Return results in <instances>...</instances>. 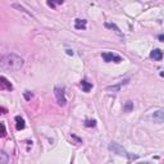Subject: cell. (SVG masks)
Wrapping results in <instances>:
<instances>
[{"label": "cell", "instance_id": "1", "mask_svg": "<svg viewBox=\"0 0 164 164\" xmlns=\"http://www.w3.org/2000/svg\"><path fill=\"white\" fill-rule=\"evenodd\" d=\"M2 67L8 71H19L23 67V59L14 53L7 54L2 58Z\"/></svg>", "mask_w": 164, "mask_h": 164}, {"label": "cell", "instance_id": "2", "mask_svg": "<svg viewBox=\"0 0 164 164\" xmlns=\"http://www.w3.org/2000/svg\"><path fill=\"white\" fill-rule=\"evenodd\" d=\"M109 149H110L113 153H116V154H118V155H122V156H127L130 160H132V159H137V156H132V155H130L127 151H126L123 147L119 145V144H117V143H112L110 145H109Z\"/></svg>", "mask_w": 164, "mask_h": 164}, {"label": "cell", "instance_id": "3", "mask_svg": "<svg viewBox=\"0 0 164 164\" xmlns=\"http://www.w3.org/2000/svg\"><path fill=\"white\" fill-rule=\"evenodd\" d=\"M54 92H55L58 104H59L61 107H64L65 104H67V99H65V95H64V89H61V87H55V89H54Z\"/></svg>", "mask_w": 164, "mask_h": 164}, {"label": "cell", "instance_id": "4", "mask_svg": "<svg viewBox=\"0 0 164 164\" xmlns=\"http://www.w3.org/2000/svg\"><path fill=\"white\" fill-rule=\"evenodd\" d=\"M101 57H103V59L105 62H114V63H121L122 62V58L119 57V55H117V54H113V53H103L101 54Z\"/></svg>", "mask_w": 164, "mask_h": 164}, {"label": "cell", "instance_id": "5", "mask_svg": "<svg viewBox=\"0 0 164 164\" xmlns=\"http://www.w3.org/2000/svg\"><path fill=\"white\" fill-rule=\"evenodd\" d=\"M0 89L7 90V91H12L13 90V85L10 84V82L5 78L4 76H2V77H0Z\"/></svg>", "mask_w": 164, "mask_h": 164}, {"label": "cell", "instance_id": "6", "mask_svg": "<svg viewBox=\"0 0 164 164\" xmlns=\"http://www.w3.org/2000/svg\"><path fill=\"white\" fill-rule=\"evenodd\" d=\"M151 119L155 123H163L164 122V110H156L153 113Z\"/></svg>", "mask_w": 164, "mask_h": 164}, {"label": "cell", "instance_id": "7", "mask_svg": "<svg viewBox=\"0 0 164 164\" xmlns=\"http://www.w3.org/2000/svg\"><path fill=\"white\" fill-rule=\"evenodd\" d=\"M150 58L154 59V61H162L163 59V51L160 49H154L151 53H150Z\"/></svg>", "mask_w": 164, "mask_h": 164}, {"label": "cell", "instance_id": "8", "mask_svg": "<svg viewBox=\"0 0 164 164\" xmlns=\"http://www.w3.org/2000/svg\"><path fill=\"white\" fill-rule=\"evenodd\" d=\"M87 22L85 19H74V28L76 30H85Z\"/></svg>", "mask_w": 164, "mask_h": 164}, {"label": "cell", "instance_id": "9", "mask_svg": "<svg viewBox=\"0 0 164 164\" xmlns=\"http://www.w3.org/2000/svg\"><path fill=\"white\" fill-rule=\"evenodd\" d=\"M15 122H17V124H15V127H17V130L18 131H21V130H23L25 128V119L22 118L21 116H17L15 117Z\"/></svg>", "mask_w": 164, "mask_h": 164}, {"label": "cell", "instance_id": "10", "mask_svg": "<svg viewBox=\"0 0 164 164\" xmlns=\"http://www.w3.org/2000/svg\"><path fill=\"white\" fill-rule=\"evenodd\" d=\"M80 86H81V89L84 90L85 92H89L91 89H92V84H90V82H87V81H81V84H80Z\"/></svg>", "mask_w": 164, "mask_h": 164}, {"label": "cell", "instance_id": "11", "mask_svg": "<svg viewBox=\"0 0 164 164\" xmlns=\"http://www.w3.org/2000/svg\"><path fill=\"white\" fill-rule=\"evenodd\" d=\"M105 27L107 28H112V30H114V32H116V34L118 35V36H121V37H123V34L121 32V30L118 28V27L114 25V23H105Z\"/></svg>", "mask_w": 164, "mask_h": 164}, {"label": "cell", "instance_id": "12", "mask_svg": "<svg viewBox=\"0 0 164 164\" xmlns=\"http://www.w3.org/2000/svg\"><path fill=\"white\" fill-rule=\"evenodd\" d=\"M63 2L64 0H48V5L50 8H53V9H55L58 5H61V4H63Z\"/></svg>", "mask_w": 164, "mask_h": 164}, {"label": "cell", "instance_id": "13", "mask_svg": "<svg viewBox=\"0 0 164 164\" xmlns=\"http://www.w3.org/2000/svg\"><path fill=\"white\" fill-rule=\"evenodd\" d=\"M127 82H128V80H126L124 82H122V84H119V85H114V86H109L108 87V91H113V92H118L119 90H121V87H122V85L123 84H127Z\"/></svg>", "mask_w": 164, "mask_h": 164}, {"label": "cell", "instance_id": "14", "mask_svg": "<svg viewBox=\"0 0 164 164\" xmlns=\"http://www.w3.org/2000/svg\"><path fill=\"white\" fill-rule=\"evenodd\" d=\"M133 109V103L132 101H127L124 104V107H123V110L126 112V113H130L131 110Z\"/></svg>", "mask_w": 164, "mask_h": 164}, {"label": "cell", "instance_id": "15", "mask_svg": "<svg viewBox=\"0 0 164 164\" xmlns=\"http://www.w3.org/2000/svg\"><path fill=\"white\" fill-rule=\"evenodd\" d=\"M13 8L18 9V10H22V12H23V13H26L27 15H28V17H32V18H34V15H32L31 13H28V12H27V10H26L23 7H21V5H18V4H13Z\"/></svg>", "mask_w": 164, "mask_h": 164}, {"label": "cell", "instance_id": "16", "mask_svg": "<svg viewBox=\"0 0 164 164\" xmlns=\"http://www.w3.org/2000/svg\"><path fill=\"white\" fill-rule=\"evenodd\" d=\"M85 126H86V127H95L96 121H95V119H87V121L85 122Z\"/></svg>", "mask_w": 164, "mask_h": 164}, {"label": "cell", "instance_id": "17", "mask_svg": "<svg viewBox=\"0 0 164 164\" xmlns=\"http://www.w3.org/2000/svg\"><path fill=\"white\" fill-rule=\"evenodd\" d=\"M7 163H8L7 154H5V153H2V154H0V164H7Z\"/></svg>", "mask_w": 164, "mask_h": 164}, {"label": "cell", "instance_id": "18", "mask_svg": "<svg viewBox=\"0 0 164 164\" xmlns=\"http://www.w3.org/2000/svg\"><path fill=\"white\" fill-rule=\"evenodd\" d=\"M7 136V130H5V124L2 123V137H5Z\"/></svg>", "mask_w": 164, "mask_h": 164}, {"label": "cell", "instance_id": "19", "mask_svg": "<svg viewBox=\"0 0 164 164\" xmlns=\"http://www.w3.org/2000/svg\"><path fill=\"white\" fill-rule=\"evenodd\" d=\"M32 96H34V95H32L30 91H26V92H25V97H26V100H30Z\"/></svg>", "mask_w": 164, "mask_h": 164}, {"label": "cell", "instance_id": "20", "mask_svg": "<svg viewBox=\"0 0 164 164\" xmlns=\"http://www.w3.org/2000/svg\"><path fill=\"white\" fill-rule=\"evenodd\" d=\"M158 39H159V41H164V35H159Z\"/></svg>", "mask_w": 164, "mask_h": 164}, {"label": "cell", "instance_id": "21", "mask_svg": "<svg viewBox=\"0 0 164 164\" xmlns=\"http://www.w3.org/2000/svg\"><path fill=\"white\" fill-rule=\"evenodd\" d=\"M67 54H68V55H73V50H67Z\"/></svg>", "mask_w": 164, "mask_h": 164}]
</instances>
